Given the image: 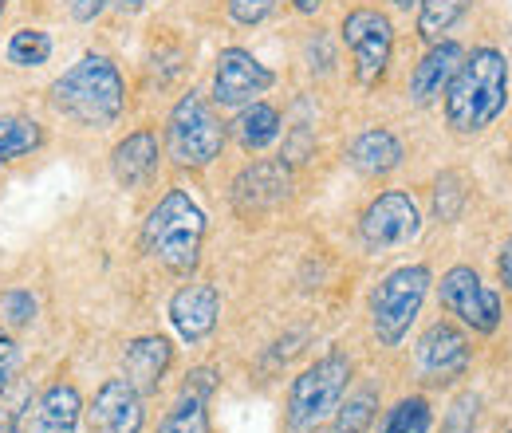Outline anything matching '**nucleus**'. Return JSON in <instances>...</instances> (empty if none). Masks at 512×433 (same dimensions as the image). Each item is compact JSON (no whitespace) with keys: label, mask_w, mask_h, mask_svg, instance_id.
<instances>
[{"label":"nucleus","mask_w":512,"mask_h":433,"mask_svg":"<svg viewBox=\"0 0 512 433\" xmlns=\"http://www.w3.org/2000/svg\"><path fill=\"white\" fill-rule=\"evenodd\" d=\"M0 16H4V0H0Z\"/></svg>","instance_id":"obj_39"},{"label":"nucleus","mask_w":512,"mask_h":433,"mask_svg":"<svg viewBox=\"0 0 512 433\" xmlns=\"http://www.w3.org/2000/svg\"><path fill=\"white\" fill-rule=\"evenodd\" d=\"M343 44L355 56V79L363 87H375L390 67L394 52V24L379 8H355L343 16Z\"/></svg>","instance_id":"obj_7"},{"label":"nucleus","mask_w":512,"mask_h":433,"mask_svg":"<svg viewBox=\"0 0 512 433\" xmlns=\"http://www.w3.org/2000/svg\"><path fill=\"white\" fill-rule=\"evenodd\" d=\"M430 284L434 276L426 264H402L390 276H383V284L371 292V327L383 347H398L410 335V323L426 304Z\"/></svg>","instance_id":"obj_5"},{"label":"nucleus","mask_w":512,"mask_h":433,"mask_svg":"<svg viewBox=\"0 0 512 433\" xmlns=\"http://www.w3.org/2000/svg\"><path fill=\"white\" fill-rule=\"evenodd\" d=\"M233 130H237V142L256 154V150H264V146H272L280 138V111L272 103H249L237 115Z\"/></svg>","instance_id":"obj_21"},{"label":"nucleus","mask_w":512,"mask_h":433,"mask_svg":"<svg viewBox=\"0 0 512 433\" xmlns=\"http://www.w3.org/2000/svg\"><path fill=\"white\" fill-rule=\"evenodd\" d=\"M115 4H119L123 12H142V8H146V0H115Z\"/></svg>","instance_id":"obj_37"},{"label":"nucleus","mask_w":512,"mask_h":433,"mask_svg":"<svg viewBox=\"0 0 512 433\" xmlns=\"http://www.w3.org/2000/svg\"><path fill=\"white\" fill-rule=\"evenodd\" d=\"M422 233V213L414 205L410 193H398V189H386L379 193L363 217H359V237L371 252H383V248L406 245Z\"/></svg>","instance_id":"obj_9"},{"label":"nucleus","mask_w":512,"mask_h":433,"mask_svg":"<svg viewBox=\"0 0 512 433\" xmlns=\"http://www.w3.org/2000/svg\"><path fill=\"white\" fill-rule=\"evenodd\" d=\"M166 142H170V154L178 166L186 170H201L209 166L221 146H225V126L213 115V107L205 103V95H182L170 111V123H166Z\"/></svg>","instance_id":"obj_6"},{"label":"nucleus","mask_w":512,"mask_h":433,"mask_svg":"<svg viewBox=\"0 0 512 433\" xmlns=\"http://www.w3.org/2000/svg\"><path fill=\"white\" fill-rule=\"evenodd\" d=\"M44 146V126L28 115H0V166H12Z\"/></svg>","instance_id":"obj_20"},{"label":"nucleus","mask_w":512,"mask_h":433,"mask_svg":"<svg viewBox=\"0 0 512 433\" xmlns=\"http://www.w3.org/2000/svg\"><path fill=\"white\" fill-rule=\"evenodd\" d=\"M20 371V347L12 343L8 331H0V386H8Z\"/></svg>","instance_id":"obj_31"},{"label":"nucleus","mask_w":512,"mask_h":433,"mask_svg":"<svg viewBox=\"0 0 512 433\" xmlns=\"http://www.w3.org/2000/svg\"><path fill=\"white\" fill-rule=\"evenodd\" d=\"M351 382V359L343 351H327L288 390V433H316L339 410Z\"/></svg>","instance_id":"obj_4"},{"label":"nucleus","mask_w":512,"mask_h":433,"mask_svg":"<svg viewBox=\"0 0 512 433\" xmlns=\"http://www.w3.org/2000/svg\"><path fill=\"white\" fill-rule=\"evenodd\" d=\"M497 276H501V284L512 292V237H509V245L501 248V256H497Z\"/></svg>","instance_id":"obj_34"},{"label":"nucleus","mask_w":512,"mask_h":433,"mask_svg":"<svg viewBox=\"0 0 512 433\" xmlns=\"http://www.w3.org/2000/svg\"><path fill=\"white\" fill-rule=\"evenodd\" d=\"M158 433H209V398L182 394L174 402V410L162 418Z\"/></svg>","instance_id":"obj_25"},{"label":"nucleus","mask_w":512,"mask_h":433,"mask_svg":"<svg viewBox=\"0 0 512 433\" xmlns=\"http://www.w3.org/2000/svg\"><path fill=\"white\" fill-rule=\"evenodd\" d=\"M48 95L64 119H71L75 126H87V130L111 126L127 107V83H123L119 67L107 56H95V52L71 63L52 83Z\"/></svg>","instance_id":"obj_2"},{"label":"nucleus","mask_w":512,"mask_h":433,"mask_svg":"<svg viewBox=\"0 0 512 433\" xmlns=\"http://www.w3.org/2000/svg\"><path fill=\"white\" fill-rule=\"evenodd\" d=\"M0 311H4L8 327H28V323L36 319V300H32V292H24V288H8V292L0 296Z\"/></svg>","instance_id":"obj_29"},{"label":"nucleus","mask_w":512,"mask_h":433,"mask_svg":"<svg viewBox=\"0 0 512 433\" xmlns=\"http://www.w3.org/2000/svg\"><path fill=\"white\" fill-rule=\"evenodd\" d=\"M91 426L99 433H142L146 426L142 394L127 378H107L91 398Z\"/></svg>","instance_id":"obj_13"},{"label":"nucleus","mask_w":512,"mask_h":433,"mask_svg":"<svg viewBox=\"0 0 512 433\" xmlns=\"http://www.w3.org/2000/svg\"><path fill=\"white\" fill-rule=\"evenodd\" d=\"M430 426H434L430 402H426L422 394H414V398L394 402V406L383 414V422H379V430L375 433H430Z\"/></svg>","instance_id":"obj_23"},{"label":"nucleus","mask_w":512,"mask_h":433,"mask_svg":"<svg viewBox=\"0 0 512 433\" xmlns=\"http://www.w3.org/2000/svg\"><path fill=\"white\" fill-rule=\"evenodd\" d=\"M351 166L367 178H386L402 166V142L386 126H371L351 142Z\"/></svg>","instance_id":"obj_18"},{"label":"nucleus","mask_w":512,"mask_h":433,"mask_svg":"<svg viewBox=\"0 0 512 433\" xmlns=\"http://www.w3.org/2000/svg\"><path fill=\"white\" fill-rule=\"evenodd\" d=\"M292 193V174L284 162H253L237 174L233 182V205L241 217H260L268 209H276L284 197Z\"/></svg>","instance_id":"obj_11"},{"label":"nucleus","mask_w":512,"mask_h":433,"mask_svg":"<svg viewBox=\"0 0 512 433\" xmlns=\"http://www.w3.org/2000/svg\"><path fill=\"white\" fill-rule=\"evenodd\" d=\"M461 201H465L461 178L457 174H442L438 189H434V213H438V221H453L461 213Z\"/></svg>","instance_id":"obj_28"},{"label":"nucleus","mask_w":512,"mask_h":433,"mask_svg":"<svg viewBox=\"0 0 512 433\" xmlns=\"http://www.w3.org/2000/svg\"><path fill=\"white\" fill-rule=\"evenodd\" d=\"M276 83V75L245 48H225L213 71V103L217 107H249L256 95H264Z\"/></svg>","instance_id":"obj_10"},{"label":"nucleus","mask_w":512,"mask_h":433,"mask_svg":"<svg viewBox=\"0 0 512 433\" xmlns=\"http://www.w3.org/2000/svg\"><path fill=\"white\" fill-rule=\"evenodd\" d=\"M320 4L323 0H292V8H296V12H304V16H316V12H320Z\"/></svg>","instance_id":"obj_36"},{"label":"nucleus","mask_w":512,"mask_h":433,"mask_svg":"<svg viewBox=\"0 0 512 433\" xmlns=\"http://www.w3.org/2000/svg\"><path fill=\"white\" fill-rule=\"evenodd\" d=\"M0 433H20L16 414H12V410H4V406H0Z\"/></svg>","instance_id":"obj_35"},{"label":"nucleus","mask_w":512,"mask_h":433,"mask_svg":"<svg viewBox=\"0 0 512 433\" xmlns=\"http://www.w3.org/2000/svg\"><path fill=\"white\" fill-rule=\"evenodd\" d=\"M217 382H221V374L213 371V367H197V371H190V378H186L182 394H197V398H213Z\"/></svg>","instance_id":"obj_32"},{"label":"nucleus","mask_w":512,"mask_h":433,"mask_svg":"<svg viewBox=\"0 0 512 433\" xmlns=\"http://www.w3.org/2000/svg\"><path fill=\"white\" fill-rule=\"evenodd\" d=\"M461 63H465V48L457 40L430 44V52L414 63V71H410V99L418 107H430L438 95H446V87L453 83Z\"/></svg>","instance_id":"obj_15"},{"label":"nucleus","mask_w":512,"mask_h":433,"mask_svg":"<svg viewBox=\"0 0 512 433\" xmlns=\"http://www.w3.org/2000/svg\"><path fill=\"white\" fill-rule=\"evenodd\" d=\"M205 245V213L186 189H170L158 197L142 225V248L166 264L170 272H193Z\"/></svg>","instance_id":"obj_3"},{"label":"nucleus","mask_w":512,"mask_h":433,"mask_svg":"<svg viewBox=\"0 0 512 433\" xmlns=\"http://www.w3.org/2000/svg\"><path fill=\"white\" fill-rule=\"evenodd\" d=\"M276 4H280V0H229V16H233V24H241V28H256L260 20H268V16L276 12Z\"/></svg>","instance_id":"obj_30"},{"label":"nucleus","mask_w":512,"mask_h":433,"mask_svg":"<svg viewBox=\"0 0 512 433\" xmlns=\"http://www.w3.org/2000/svg\"><path fill=\"white\" fill-rule=\"evenodd\" d=\"M390 4H398V8H410V4H414V0H390Z\"/></svg>","instance_id":"obj_38"},{"label":"nucleus","mask_w":512,"mask_h":433,"mask_svg":"<svg viewBox=\"0 0 512 433\" xmlns=\"http://www.w3.org/2000/svg\"><path fill=\"white\" fill-rule=\"evenodd\" d=\"M48 56H52V36L48 32H40V28L12 32V40H8V63H16V67H40V63H48Z\"/></svg>","instance_id":"obj_26"},{"label":"nucleus","mask_w":512,"mask_h":433,"mask_svg":"<svg viewBox=\"0 0 512 433\" xmlns=\"http://www.w3.org/2000/svg\"><path fill=\"white\" fill-rule=\"evenodd\" d=\"M221 315V292L213 284H186L170 300V323L186 343H201L213 335Z\"/></svg>","instance_id":"obj_14"},{"label":"nucleus","mask_w":512,"mask_h":433,"mask_svg":"<svg viewBox=\"0 0 512 433\" xmlns=\"http://www.w3.org/2000/svg\"><path fill=\"white\" fill-rule=\"evenodd\" d=\"M442 308L457 315L477 335H493L501 327V292H493L473 268L457 264L442 276Z\"/></svg>","instance_id":"obj_8"},{"label":"nucleus","mask_w":512,"mask_h":433,"mask_svg":"<svg viewBox=\"0 0 512 433\" xmlns=\"http://www.w3.org/2000/svg\"><path fill=\"white\" fill-rule=\"evenodd\" d=\"M465 12H469V0H422V8H418V36L426 44H438Z\"/></svg>","instance_id":"obj_24"},{"label":"nucleus","mask_w":512,"mask_h":433,"mask_svg":"<svg viewBox=\"0 0 512 433\" xmlns=\"http://www.w3.org/2000/svg\"><path fill=\"white\" fill-rule=\"evenodd\" d=\"M107 4H111V0H67L71 16H75L79 24H91V20H99V16L107 12Z\"/></svg>","instance_id":"obj_33"},{"label":"nucleus","mask_w":512,"mask_h":433,"mask_svg":"<svg viewBox=\"0 0 512 433\" xmlns=\"http://www.w3.org/2000/svg\"><path fill=\"white\" fill-rule=\"evenodd\" d=\"M509 433H512V430H509Z\"/></svg>","instance_id":"obj_40"},{"label":"nucleus","mask_w":512,"mask_h":433,"mask_svg":"<svg viewBox=\"0 0 512 433\" xmlns=\"http://www.w3.org/2000/svg\"><path fill=\"white\" fill-rule=\"evenodd\" d=\"M170 363H174L170 339H162V335H138V339H130L127 351H123V378L146 398V394H154L162 386Z\"/></svg>","instance_id":"obj_16"},{"label":"nucleus","mask_w":512,"mask_h":433,"mask_svg":"<svg viewBox=\"0 0 512 433\" xmlns=\"http://www.w3.org/2000/svg\"><path fill=\"white\" fill-rule=\"evenodd\" d=\"M379 410V394L375 390H359L355 398H347V406L339 402V410L323 422V433H367Z\"/></svg>","instance_id":"obj_22"},{"label":"nucleus","mask_w":512,"mask_h":433,"mask_svg":"<svg viewBox=\"0 0 512 433\" xmlns=\"http://www.w3.org/2000/svg\"><path fill=\"white\" fill-rule=\"evenodd\" d=\"M469 339L453 327V323H434L422 339H418V367L426 374V382L442 386L469 371Z\"/></svg>","instance_id":"obj_12"},{"label":"nucleus","mask_w":512,"mask_h":433,"mask_svg":"<svg viewBox=\"0 0 512 433\" xmlns=\"http://www.w3.org/2000/svg\"><path fill=\"white\" fill-rule=\"evenodd\" d=\"M83 414L79 390L67 382H52L40 398H36V414H32V433H75Z\"/></svg>","instance_id":"obj_19"},{"label":"nucleus","mask_w":512,"mask_h":433,"mask_svg":"<svg viewBox=\"0 0 512 433\" xmlns=\"http://www.w3.org/2000/svg\"><path fill=\"white\" fill-rule=\"evenodd\" d=\"M158 158H162L158 134L154 130H134L111 150V174L123 189H142L158 174Z\"/></svg>","instance_id":"obj_17"},{"label":"nucleus","mask_w":512,"mask_h":433,"mask_svg":"<svg viewBox=\"0 0 512 433\" xmlns=\"http://www.w3.org/2000/svg\"><path fill=\"white\" fill-rule=\"evenodd\" d=\"M509 103V63L497 48H477L446 87V119L457 134H481Z\"/></svg>","instance_id":"obj_1"},{"label":"nucleus","mask_w":512,"mask_h":433,"mask_svg":"<svg viewBox=\"0 0 512 433\" xmlns=\"http://www.w3.org/2000/svg\"><path fill=\"white\" fill-rule=\"evenodd\" d=\"M477 410H481V398H477V394L453 398L446 422H442V433H473L477 430Z\"/></svg>","instance_id":"obj_27"}]
</instances>
